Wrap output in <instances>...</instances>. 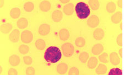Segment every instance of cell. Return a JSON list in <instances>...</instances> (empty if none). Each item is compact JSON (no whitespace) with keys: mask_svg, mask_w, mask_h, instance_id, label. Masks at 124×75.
<instances>
[{"mask_svg":"<svg viewBox=\"0 0 124 75\" xmlns=\"http://www.w3.org/2000/svg\"><path fill=\"white\" fill-rule=\"evenodd\" d=\"M21 15V11L19 8H13L10 12V16L13 19H17Z\"/></svg>","mask_w":124,"mask_h":75,"instance_id":"obj_22","label":"cell"},{"mask_svg":"<svg viewBox=\"0 0 124 75\" xmlns=\"http://www.w3.org/2000/svg\"><path fill=\"white\" fill-rule=\"evenodd\" d=\"M8 75H17L18 73L17 70L15 68H10L8 71Z\"/></svg>","mask_w":124,"mask_h":75,"instance_id":"obj_36","label":"cell"},{"mask_svg":"<svg viewBox=\"0 0 124 75\" xmlns=\"http://www.w3.org/2000/svg\"><path fill=\"white\" fill-rule=\"evenodd\" d=\"M99 24V18L96 15H93L89 18L87 21L88 25L91 28L97 27Z\"/></svg>","mask_w":124,"mask_h":75,"instance_id":"obj_5","label":"cell"},{"mask_svg":"<svg viewBox=\"0 0 124 75\" xmlns=\"http://www.w3.org/2000/svg\"><path fill=\"white\" fill-rule=\"evenodd\" d=\"M75 10L77 17L81 19L87 18L91 13L89 6L85 2L78 3L76 5Z\"/></svg>","mask_w":124,"mask_h":75,"instance_id":"obj_2","label":"cell"},{"mask_svg":"<svg viewBox=\"0 0 124 75\" xmlns=\"http://www.w3.org/2000/svg\"><path fill=\"white\" fill-rule=\"evenodd\" d=\"M104 31L103 29H101V28H98L94 32L93 37L96 40H101L104 38Z\"/></svg>","mask_w":124,"mask_h":75,"instance_id":"obj_9","label":"cell"},{"mask_svg":"<svg viewBox=\"0 0 124 75\" xmlns=\"http://www.w3.org/2000/svg\"><path fill=\"white\" fill-rule=\"evenodd\" d=\"M103 46L101 44H97L93 46L92 49V52L95 55H99L101 54V52L103 51Z\"/></svg>","mask_w":124,"mask_h":75,"instance_id":"obj_12","label":"cell"},{"mask_svg":"<svg viewBox=\"0 0 124 75\" xmlns=\"http://www.w3.org/2000/svg\"><path fill=\"white\" fill-rule=\"evenodd\" d=\"M108 75H123V71L119 68H113L110 70Z\"/></svg>","mask_w":124,"mask_h":75,"instance_id":"obj_28","label":"cell"},{"mask_svg":"<svg viewBox=\"0 0 124 75\" xmlns=\"http://www.w3.org/2000/svg\"><path fill=\"white\" fill-rule=\"evenodd\" d=\"M98 62V59L97 58L95 57H92L91 58H90L89 61L88 62L87 66L89 68L94 69L97 67Z\"/></svg>","mask_w":124,"mask_h":75,"instance_id":"obj_20","label":"cell"},{"mask_svg":"<svg viewBox=\"0 0 124 75\" xmlns=\"http://www.w3.org/2000/svg\"><path fill=\"white\" fill-rule=\"evenodd\" d=\"M68 70V66L65 63H61L57 66V71L60 75L65 74Z\"/></svg>","mask_w":124,"mask_h":75,"instance_id":"obj_15","label":"cell"},{"mask_svg":"<svg viewBox=\"0 0 124 75\" xmlns=\"http://www.w3.org/2000/svg\"><path fill=\"white\" fill-rule=\"evenodd\" d=\"M62 54L60 49L56 46H50L48 48L44 54L45 60L47 62L54 64L61 59Z\"/></svg>","mask_w":124,"mask_h":75,"instance_id":"obj_1","label":"cell"},{"mask_svg":"<svg viewBox=\"0 0 124 75\" xmlns=\"http://www.w3.org/2000/svg\"><path fill=\"white\" fill-rule=\"evenodd\" d=\"M117 4H118V6H119V7L122 8L123 7V1H118L117 2Z\"/></svg>","mask_w":124,"mask_h":75,"instance_id":"obj_37","label":"cell"},{"mask_svg":"<svg viewBox=\"0 0 124 75\" xmlns=\"http://www.w3.org/2000/svg\"><path fill=\"white\" fill-rule=\"evenodd\" d=\"M17 27H18L19 29H24V28H27V26L28 25V22L27 19H26V18H21L17 21Z\"/></svg>","mask_w":124,"mask_h":75,"instance_id":"obj_18","label":"cell"},{"mask_svg":"<svg viewBox=\"0 0 124 75\" xmlns=\"http://www.w3.org/2000/svg\"><path fill=\"white\" fill-rule=\"evenodd\" d=\"M75 44L78 47H83L85 44V40L82 37H79L76 39Z\"/></svg>","mask_w":124,"mask_h":75,"instance_id":"obj_29","label":"cell"},{"mask_svg":"<svg viewBox=\"0 0 124 75\" xmlns=\"http://www.w3.org/2000/svg\"><path fill=\"white\" fill-rule=\"evenodd\" d=\"M110 61L113 65H117L120 62V59L116 52H113L110 55Z\"/></svg>","mask_w":124,"mask_h":75,"instance_id":"obj_8","label":"cell"},{"mask_svg":"<svg viewBox=\"0 0 124 75\" xmlns=\"http://www.w3.org/2000/svg\"><path fill=\"white\" fill-rule=\"evenodd\" d=\"M63 18V14L62 12L60 10H56V11H54L52 14V18L53 20L55 22H60Z\"/></svg>","mask_w":124,"mask_h":75,"instance_id":"obj_7","label":"cell"},{"mask_svg":"<svg viewBox=\"0 0 124 75\" xmlns=\"http://www.w3.org/2000/svg\"><path fill=\"white\" fill-rule=\"evenodd\" d=\"M19 31L18 29L13 30L9 34V40L13 42H17L19 39Z\"/></svg>","mask_w":124,"mask_h":75,"instance_id":"obj_11","label":"cell"},{"mask_svg":"<svg viewBox=\"0 0 124 75\" xmlns=\"http://www.w3.org/2000/svg\"><path fill=\"white\" fill-rule=\"evenodd\" d=\"M69 75H79L78 69L75 67L71 68L69 71Z\"/></svg>","mask_w":124,"mask_h":75,"instance_id":"obj_32","label":"cell"},{"mask_svg":"<svg viewBox=\"0 0 124 75\" xmlns=\"http://www.w3.org/2000/svg\"><path fill=\"white\" fill-rule=\"evenodd\" d=\"M23 61L24 62L26 65H31L32 64V62H33V60H32L31 58L29 56H26L23 58Z\"/></svg>","mask_w":124,"mask_h":75,"instance_id":"obj_34","label":"cell"},{"mask_svg":"<svg viewBox=\"0 0 124 75\" xmlns=\"http://www.w3.org/2000/svg\"><path fill=\"white\" fill-rule=\"evenodd\" d=\"M79 60L83 63H85L89 58V54L87 52H82L79 56Z\"/></svg>","mask_w":124,"mask_h":75,"instance_id":"obj_27","label":"cell"},{"mask_svg":"<svg viewBox=\"0 0 124 75\" xmlns=\"http://www.w3.org/2000/svg\"><path fill=\"white\" fill-rule=\"evenodd\" d=\"M12 29V25L10 23L3 24L1 26V32L3 34L9 33Z\"/></svg>","mask_w":124,"mask_h":75,"instance_id":"obj_19","label":"cell"},{"mask_svg":"<svg viewBox=\"0 0 124 75\" xmlns=\"http://www.w3.org/2000/svg\"><path fill=\"white\" fill-rule=\"evenodd\" d=\"M51 3L47 1H43L40 4L39 7L41 11L43 12L49 11L51 8Z\"/></svg>","mask_w":124,"mask_h":75,"instance_id":"obj_16","label":"cell"},{"mask_svg":"<svg viewBox=\"0 0 124 75\" xmlns=\"http://www.w3.org/2000/svg\"><path fill=\"white\" fill-rule=\"evenodd\" d=\"M98 75H104L107 72V67L105 65L100 64L95 70Z\"/></svg>","mask_w":124,"mask_h":75,"instance_id":"obj_21","label":"cell"},{"mask_svg":"<svg viewBox=\"0 0 124 75\" xmlns=\"http://www.w3.org/2000/svg\"><path fill=\"white\" fill-rule=\"evenodd\" d=\"M123 18V14L121 12H117L112 16L111 21L114 24H118L121 21Z\"/></svg>","mask_w":124,"mask_h":75,"instance_id":"obj_13","label":"cell"},{"mask_svg":"<svg viewBox=\"0 0 124 75\" xmlns=\"http://www.w3.org/2000/svg\"><path fill=\"white\" fill-rule=\"evenodd\" d=\"M99 59L100 60V61L105 64L108 63V62H109V61L108 55L107 53H106V52H104V53L101 55L99 56Z\"/></svg>","mask_w":124,"mask_h":75,"instance_id":"obj_30","label":"cell"},{"mask_svg":"<svg viewBox=\"0 0 124 75\" xmlns=\"http://www.w3.org/2000/svg\"><path fill=\"white\" fill-rule=\"evenodd\" d=\"M21 62V60L18 56L16 55H13L10 56L9 58V62L12 66H17Z\"/></svg>","mask_w":124,"mask_h":75,"instance_id":"obj_14","label":"cell"},{"mask_svg":"<svg viewBox=\"0 0 124 75\" xmlns=\"http://www.w3.org/2000/svg\"><path fill=\"white\" fill-rule=\"evenodd\" d=\"M106 9L109 13H113L116 9V5L115 3L113 2H110L106 6Z\"/></svg>","mask_w":124,"mask_h":75,"instance_id":"obj_25","label":"cell"},{"mask_svg":"<svg viewBox=\"0 0 124 75\" xmlns=\"http://www.w3.org/2000/svg\"><path fill=\"white\" fill-rule=\"evenodd\" d=\"M89 5L92 9L94 11H96L99 8V2L97 0H91L89 1Z\"/></svg>","mask_w":124,"mask_h":75,"instance_id":"obj_24","label":"cell"},{"mask_svg":"<svg viewBox=\"0 0 124 75\" xmlns=\"http://www.w3.org/2000/svg\"><path fill=\"white\" fill-rule=\"evenodd\" d=\"M59 37L61 40L66 41L70 37V33L66 29H62L59 32Z\"/></svg>","mask_w":124,"mask_h":75,"instance_id":"obj_17","label":"cell"},{"mask_svg":"<svg viewBox=\"0 0 124 75\" xmlns=\"http://www.w3.org/2000/svg\"><path fill=\"white\" fill-rule=\"evenodd\" d=\"M21 38L24 43H30L33 39V35L29 30H25L22 33Z\"/></svg>","mask_w":124,"mask_h":75,"instance_id":"obj_4","label":"cell"},{"mask_svg":"<svg viewBox=\"0 0 124 75\" xmlns=\"http://www.w3.org/2000/svg\"><path fill=\"white\" fill-rule=\"evenodd\" d=\"M62 51L63 55L65 57H71L73 55L75 51V48H74L72 44L70 43V42H66V43L63 44L61 46Z\"/></svg>","mask_w":124,"mask_h":75,"instance_id":"obj_3","label":"cell"},{"mask_svg":"<svg viewBox=\"0 0 124 75\" xmlns=\"http://www.w3.org/2000/svg\"><path fill=\"white\" fill-rule=\"evenodd\" d=\"M35 74V69L32 67H29L26 70V75H34Z\"/></svg>","mask_w":124,"mask_h":75,"instance_id":"obj_33","label":"cell"},{"mask_svg":"<svg viewBox=\"0 0 124 75\" xmlns=\"http://www.w3.org/2000/svg\"><path fill=\"white\" fill-rule=\"evenodd\" d=\"M35 46L38 49L40 50H43L44 49L46 46L45 42L43 39H39L35 42Z\"/></svg>","mask_w":124,"mask_h":75,"instance_id":"obj_23","label":"cell"},{"mask_svg":"<svg viewBox=\"0 0 124 75\" xmlns=\"http://www.w3.org/2000/svg\"><path fill=\"white\" fill-rule=\"evenodd\" d=\"M63 12L66 15L71 16L74 12V5L73 3H70L63 7Z\"/></svg>","mask_w":124,"mask_h":75,"instance_id":"obj_10","label":"cell"},{"mask_svg":"<svg viewBox=\"0 0 124 75\" xmlns=\"http://www.w3.org/2000/svg\"><path fill=\"white\" fill-rule=\"evenodd\" d=\"M61 1V2H62V3H68V2H69V0H63V1H62V0H61V1Z\"/></svg>","mask_w":124,"mask_h":75,"instance_id":"obj_39","label":"cell"},{"mask_svg":"<svg viewBox=\"0 0 124 75\" xmlns=\"http://www.w3.org/2000/svg\"><path fill=\"white\" fill-rule=\"evenodd\" d=\"M34 5L31 2H27L24 5V9L27 12H31L34 9Z\"/></svg>","mask_w":124,"mask_h":75,"instance_id":"obj_26","label":"cell"},{"mask_svg":"<svg viewBox=\"0 0 124 75\" xmlns=\"http://www.w3.org/2000/svg\"><path fill=\"white\" fill-rule=\"evenodd\" d=\"M116 42L118 45L122 46H123V34L121 33L118 35L117 39H116Z\"/></svg>","mask_w":124,"mask_h":75,"instance_id":"obj_35","label":"cell"},{"mask_svg":"<svg viewBox=\"0 0 124 75\" xmlns=\"http://www.w3.org/2000/svg\"><path fill=\"white\" fill-rule=\"evenodd\" d=\"M119 54L120 55V57L122 58H123V49H120L119 50Z\"/></svg>","mask_w":124,"mask_h":75,"instance_id":"obj_38","label":"cell"},{"mask_svg":"<svg viewBox=\"0 0 124 75\" xmlns=\"http://www.w3.org/2000/svg\"><path fill=\"white\" fill-rule=\"evenodd\" d=\"M19 51L22 54H26L29 51V48L27 45H21L19 48Z\"/></svg>","mask_w":124,"mask_h":75,"instance_id":"obj_31","label":"cell"},{"mask_svg":"<svg viewBox=\"0 0 124 75\" xmlns=\"http://www.w3.org/2000/svg\"><path fill=\"white\" fill-rule=\"evenodd\" d=\"M50 32V26L47 24H43L39 28V33L42 36H46Z\"/></svg>","mask_w":124,"mask_h":75,"instance_id":"obj_6","label":"cell"}]
</instances>
